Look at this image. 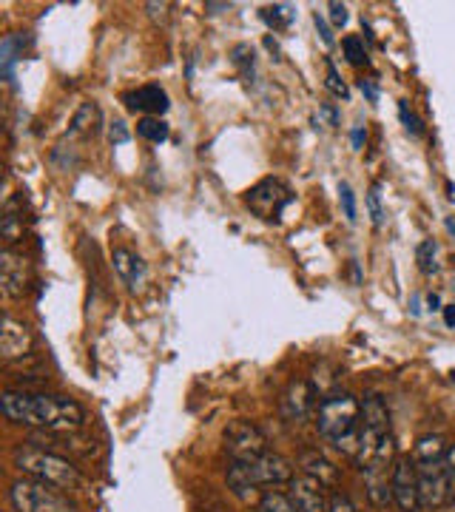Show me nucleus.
<instances>
[{
    "label": "nucleus",
    "mask_w": 455,
    "mask_h": 512,
    "mask_svg": "<svg viewBox=\"0 0 455 512\" xmlns=\"http://www.w3.org/2000/svg\"><path fill=\"white\" fill-rule=\"evenodd\" d=\"M291 200V191L282 183H276V180H262V183L248 191V208L254 211L256 217H262V220L268 222L279 220L282 211L291 205Z\"/></svg>",
    "instance_id": "0eeeda50"
},
{
    "label": "nucleus",
    "mask_w": 455,
    "mask_h": 512,
    "mask_svg": "<svg viewBox=\"0 0 455 512\" xmlns=\"http://www.w3.org/2000/svg\"><path fill=\"white\" fill-rule=\"evenodd\" d=\"M364 140H367V131H364V126L353 128V148H362Z\"/></svg>",
    "instance_id": "c9c22d12"
},
{
    "label": "nucleus",
    "mask_w": 455,
    "mask_h": 512,
    "mask_svg": "<svg viewBox=\"0 0 455 512\" xmlns=\"http://www.w3.org/2000/svg\"><path fill=\"white\" fill-rule=\"evenodd\" d=\"M328 512H359V507H356V504L350 501V495L333 493V495H330Z\"/></svg>",
    "instance_id": "c85d7f7f"
},
{
    "label": "nucleus",
    "mask_w": 455,
    "mask_h": 512,
    "mask_svg": "<svg viewBox=\"0 0 455 512\" xmlns=\"http://www.w3.org/2000/svg\"><path fill=\"white\" fill-rule=\"evenodd\" d=\"M359 89H362V92L367 94L370 100H376V89L370 86V80H359Z\"/></svg>",
    "instance_id": "4c0bfd02"
},
{
    "label": "nucleus",
    "mask_w": 455,
    "mask_h": 512,
    "mask_svg": "<svg viewBox=\"0 0 455 512\" xmlns=\"http://www.w3.org/2000/svg\"><path fill=\"white\" fill-rule=\"evenodd\" d=\"M137 134L151 140V143H165L168 140V123L160 120V117H143L137 123Z\"/></svg>",
    "instance_id": "b1692460"
},
{
    "label": "nucleus",
    "mask_w": 455,
    "mask_h": 512,
    "mask_svg": "<svg viewBox=\"0 0 455 512\" xmlns=\"http://www.w3.org/2000/svg\"><path fill=\"white\" fill-rule=\"evenodd\" d=\"M393 501L401 512H416L421 507L419 501V473H416V461L399 458L393 464Z\"/></svg>",
    "instance_id": "9b49d317"
},
{
    "label": "nucleus",
    "mask_w": 455,
    "mask_h": 512,
    "mask_svg": "<svg viewBox=\"0 0 455 512\" xmlns=\"http://www.w3.org/2000/svg\"><path fill=\"white\" fill-rule=\"evenodd\" d=\"M293 464L279 453H265L254 461H234L228 467V490L245 504H259L262 487L291 484Z\"/></svg>",
    "instance_id": "7ed1b4c3"
},
{
    "label": "nucleus",
    "mask_w": 455,
    "mask_h": 512,
    "mask_svg": "<svg viewBox=\"0 0 455 512\" xmlns=\"http://www.w3.org/2000/svg\"><path fill=\"white\" fill-rule=\"evenodd\" d=\"M316 430L339 453L356 456L362 436V404L353 393H330L316 410Z\"/></svg>",
    "instance_id": "f03ea898"
},
{
    "label": "nucleus",
    "mask_w": 455,
    "mask_h": 512,
    "mask_svg": "<svg viewBox=\"0 0 455 512\" xmlns=\"http://www.w3.org/2000/svg\"><path fill=\"white\" fill-rule=\"evenodd\" d=\"M453 382H455V370H453Z\"/></svg>",
    "instance_id": "a19ab883"
},
{
    "label": "nucleus",
    "mask_w": 455,
    "mask_h": 512,
    "mask_svg": "<svg viewBox=\"0 0 455 512\" xmlns=\"http://www.w3.org/2000/svg\"><path fill=\"white\" fill-rule=\"evenodd\" d=\"M339 194H342V205H345V217L350 222L356 220V200H353V188L347 183L339 185Z\"/></svg>",
    "instance_id": "7c9ffc66"
},
{
    "label": "nucleus",
    "mask_w": 455,
    "mask_h": 512,
    "mask_svg": "<svg viewBox=\"0 0 455 512\" xmlns=\"http://www.w3.org/2000/svg\"><path fill=\"white\" fill-rule=\"evenodd\" d=\"M109 137H111V143L117 146V143H128V137H131V134H128L126 123H123V120H117V123H111Z\"/></svg>",
    "instance_id": "473e14b6"
},
{
    "label": "nucleus",
    "mask_w": 455,
    "mask_h": 512,
    "mask_svg": "<svg viewBox=\"0 0 455 512\" xmlns=\"http://www.w3.org/2000/svg\"><path fill=\"white\" fill-rule=\"evenodd\" d=\"M436 251H438V245L433 242V239H424L419 248H416V262H419L421 274L430 276V274H436V271H438Z\"/></svg>",
    "instance_id": "393cba45"
},
{
    "label": "nucleus",
    "mask_w": 455,
    "mask_h": 512,
    "mask_svg": "<svg viewBox=\"0 0 455 512\" xmlns=\"http://www.w3.org/2000/svg\"><path fill=\"white\" fill-rule=\"evenodd\" d=\"M345 55L353 66H364L367 63V52H364V43L359 37H345Z\"/></svg>",
    "instance_id": "a878e982"
},
{
    "label": "nucleus",
    "mask_w": 455,
    "mask_h": 512,
    "mask_svg": "<svg viewBox=\"0 0 455 512\" xmlns=\"http://www.w3.org/2000/svg\"><path fill=\"white\" fill-rule=\"evenodd\" d=\"M35 350V333L29 330V325H23L12 316H3L0 322V359L3 362H18L32 356Z\"/></svg>",
    "instance_id": "9d476101"
},
{
    "label": "nucleus",
    "mask_w": 455,
    "mask_h": 512,
    "mask_svg": "<svg viewBox=\"0 0 455 512\" xmlns=\"http://www.w3.org/2000/svg\"><path fill=\"white\" fill-rule=\"evenodd\" d=\"M427 302H430V308H433V311H438V296H436V293H433V296H430Z\"/></svg>",
    "instance_id": "58836bf2"
},
{
    "label": "nucleus",
    "mask_w": 455,
    "mask_h": 512,
    "mask_svg": "<svg viewBox=\"0 0 455 512\" xmlns=\"http://www.w3.org/2000/svg\"><path fill=\"white\" fill-rule=\"evenodd\" d=\"M313 410V390L308 382H291L288 390L279 399V413L282 419H288L291 424L308 419V413Z\"/></svg>",
    "instance_id": "ddd939ff"
},
{
    "label": "nucleus",
    "mask_w": 455,
    "mask_h": 512,
    "mask_svg": "<svg viewBox=\"0 0 455 512\" xmlns=\"http://www.w3.org/2000/svg\"><path fill=\"white\" fill-rule=\"evenodd\" d=\"M447 444L441 436H424V439L416 441V450H413V461L416 464H430V461H444L447 456Z\"/></svg>",
    "instance_id": "aec40b11"
},
{
    "label": "nucleus",
    "mask_w": 455,
    "mask_h": 512,
    "mask_svg": "<svg viewBox=\"0 0 455 512\" xmlns=\"http://www.w3.org/2000/svg\"><path fill=\"white\" fill-rule=\"evenodd\" d=\"M299 467H302L305 476L316 478V481L325 484L328 490H336V487H339V467H336L333 461H328L322 453H316V450L302 453V456H299Z\"/></svg>",
    "instance_id": "2eb2a0df"
},
{
    "label": "nucleus",
    "mask_w": 455,
    "mask_h": 512,
    "mask_svg": "<svg viewBox=\"0 0 455 512\" xmlns=\"http://www.w3.org/2000/svg\"><path fill=\"white\" fill-rule=\"evenodd\" d=\"M444 473H447V481H450V490L455 495V444H450V450H447V456H444ZM450 495V498H453Z\"/></svg>",
    "instance_id": "2f4dec72"
},
{
    "label": "nucleus",
    "mask_w": 455,
    "mask_h": 512,
    "mask_svg": "<svg viewBox=\"0 0 455 512\" xmlns=\"http://www.w3.org/2000/svg\"><path fill=\"white\" fill-rule=\"evenodd\" d=\"M419 473V501L424 510H436L450 501V481L444 473V461H430V464H416Z\"/></svg>",
    "instance_id": "6e6552de"
},
{
    "label": "nucleus",
    "mask_w": 455,
    "mask_h": 512,
    "mask_svg": "<svg viewBox=\"0 0 455 512\" xmlns=\"http://www.w3.org/2000/svg\"><path fill=\"white\" fill-rule=\"evenodd\" d=\"M23 234H26V217H23V208L18 202H9L3 217H0V237L6 242V248L23 242Z\"/></svg>",
    "instance_id": "6ab92c4d"
},
{
    "label": "nucleus",
    "mask_w": 455,
    "mask_h": 512,
    "mask_svg": "<svg viewBox=\"0 0 455 512\" xmlns=\"http://www.w3.org/2000/svg\"><path fill=\"white\" fill-rule=\"evenodd\" d=\"M362 433L373 436V439H384L390 436V413L387 404L379 396H367L362 404Z\"/></svg>",
    "instance_id": "4468645a"
},
{
    "label": "nucleus",
    "mask_w": 455,
    "mask_h": 512,
    "mask_svg": "<svg viewBox=\"0 0 455 512\" xmlns=\"http://www.w3.org/2000/svg\"><path fill=\"white\" fill-rule=\"evenodd\" d=\"M313 23H316V29H319V35H322V40H325V43H328V46H333V35H330L328 23H325V18H322V15H319V12H316V15H313Z\"/></svg>",
    "instance_id": "f704fd0d"
},
{
    "label": "nucleus",
    "mask_w": 455,
    "mask_h": 512,
    "mask_svg": "<svg viewBox=\"0 0 455 512\" xmlns=\"http://www.w3.org/2000/svg\"><path fill=\"white\" fill-rule=\"evenodd\" d=\"M450 507H453V512H455V495H453V498H450Z\"/></svg>",
    "instance_id": "ea45409f"
},
{
    "label": "nucleus",
    "mask_w": 455,
    "mask_h": 512,
    "mask_svg": "<svg viewBox=\"0 0 455 512\" xmlns=\"http://www.w3.org/2000/svg\"><path fill=\"white\" fill-rule=\"evenodd\" d=\"M256 507H259V512H299L291 495L279 493V490H265Z\"/></svg>",
    "instance_id": "4be33fe9"
},
{
    "label": "nucleus",
    "mask_w": 455,
    "mask_h": 512,
    "mask_svg": "<svg viewBox=\"0 0 455 512\" xmlns=\"http://www.w3.org/2000/svg\"><path fill=\"white\" fill-rule=\"evenodd\" d=\"M444 311V322H447V328H455V305H447V308H441Z\"/></svg>",
    "instance_id": "e433bc0d"
},
{
    "label": "nucleus",
    "mask_w": 455,
    "mask_h": 512,
    "mask_svg": "<svg viewBox=\"0 0 455 512\" xmlns=\"http://www.w3.org/2000/svg\"><path fill=\"white\" fill-rule=\"evenodd\" d=\"M364 478H367V495L376 507H387L393 501V470H384V467H376V470H364Z\"/></svg>",
    "instance_id": "f3484780"
},
{
    "label": "nucleus",
    "mask_w": 455,
    "mask_h": 512,
    "mask_svg": "<svg viewBox=\"0 0 455 512\" xmlns=\"http://www.w3.org/2000/svg\"><path fill=\"white\" fill-rule=\"evenodd\" d=\"M367 208H370V217H373V225H376V228H382L384 211H382V200H379V188H373V191L367 194Z\"/></svg>",
    "instance_id": "cd10ccee"
},
{
    "label": "nucleus",
    "mask_w": 455,
    "mask_h": 512,
    "mask_svg": "<svg viewBox=\"0 0 455 512\" xmlns=\"http://www.w3.org/2000/svg\"><path fill=\"white\" fill-rule=\"evenodd\" d=\"M225 450L234 461H254V458L268 453V439L265 433L251 424V421H231L225 427Z\"/></svg>",
    "instance_id": "423d86ee"
},
{
    "label": "nucleus",
    "mask_w": 455,
    "mask_h": 512,
    "mask_svg": "<svg viewBox=\"0 0 455 512\" xmlns=\"http://www.w3.org/2000/svg\"><path fill=\"white\" fill-rule=\"evenodd\" d=\"M399 114H401V123H404V128L413 134V137H421V123H419V117L413 114V111L407 109V103H401L399 106Z\"/></svg>",
    "instance_id": "c756f323"
},
{
    "label": "nucleus",
    "mask_w": 455,
    "mask_h": 512,
    "mask_svg": "<svg viewBox=\"0 0 455 512\" xmlns=\"http://www.w3.org/2000/svg\"><path fill=\"white\" fill-rule=\"evenodd\" d=\"M9 504L15 512H77L69 495L35 478H20L9 487Z\"/></svg>",
    "instance_id": "39448f33"
},
{
    "label": "nucleus",
    "mask_w": 455,
    "mask_h": 512,
    "mask_svg": "<svg viewBox=\"0 0 455 512\" xmlns=\"http://www.w3.org/2000/svg\"><path fill=\"white\" fill-rule=\"evenodd\" d=\"M296 18V12H293V6L288 3H276V6H268V9H262V20L271 26V29H288Z\"/></svg>",
    "instance_id": "5701e85b"
},
{
    "label": "nucleus",
    "mask_w": 455,
    "mask_h": 512,
    "mask_svg": "<svg viewBox=\"0 0 455 512\" xmlns=\"http://www.w3.org/2000/svg\"><path fill=\"white\" fill-rule=\"evenodd\" d=\"M330 20L336 23V26H345L347 23V6L345 3H330Z\"/></svg>",
    "instance_id": "72a5a7b5"
},
{
    "label": "nucleus",
    "mask_w": 455,
    "mask_h": 512,
    "mask_svg": "<svg viewBox=\"0 0 455 512\" xmlns=\"http://www.w3.org/2000/svg\"><path fill=\"white\" fill-rule=\"evenodd\" d=\"M126 100V106L131 111H146V114H154V117H160L168 111V94L160 89V86H143V89H137V92H131L123 97Z\"/></svg>",
    "instance_id": "dca6fc26"
},
{
    "label": "nucleus",
    "mask_w": 455,
    "mask_h": 512,
    "mask_svg": "<svg viewBox=\"0 0 455 512\" xmlns=\"http://www.w3.org/2000/svg\"><path fill=\"white\" fill-rule=\"evenodd\" d=\"M288 487H291L288 495L293 498V504L299 507V512H328L330 507L328 487H325V484H319L316 478L299 473V476L291 478V484H288Z\"/></svg>",
    "instance_id": "f8f14e48"
},
{
    "label": "nucleus",
    "mask_w": 455,
    "mask_h": 512,
    "mask_svg": "<svg viewBox=\"0 0 455 512\" xmlns=\"http://www.w3.org/2000/svg\"><path fill=\"white\" fill-rule=\"evenodd\" d=\"M111 262H114V271L123 276L131 288H137V285L143 282L146 265H143V259L137 254H131L126 248H114V251H111Z\"/></svg>",
    "instance_id": "a211bd4d"
},
{
    "label": "nucleus",
    "mask_w": 455,
    "mask_h": 512,
    "mask_svg": "<svg viewBox=\"0 0 455 512\" xmlns=\"http://www.w3.org/2000/svg\"><path fill=\"white\" fill-rule=\"evenodd\" d=\"M328 89L336 94V97H342V100H347V97H350V92H347V86H345V80L339 77L336 66H333L330 60H328Z\"/></svg>",
    "instance_id": "bb28decb"
},
{
    "label": "nucleus",
    "mask_w": 455,
    "mask_h": 512,
    "mask_svg": "<svg viewBox=\"0 0 455 512\" xmlns=\"http://www.w3.org/2000/svg\"><path fill=\"white\" fill-rule=\"evenodd\" d=\"M29 282H32L29 259L18 254L15 248H3L0 251V288H3V293L9 299H20L29 291Z\"/></svg>",
    "instance_id": "1a4fd4ad"
},
{
    "label": "nucleus",
    "mask_w": 455,
    "mask_h": 512,
    "mask_svg": "<svg viewBox=\"0 0 455 512\" xmlns=\"http://www.w3.org/2000/svg\"><path fill=\"white\" fill-rule=\"evenodd\" d=\"M3 416L23 427H40L46 433H72L86 424V410L66 396H46V393H26V390H6L0 396Z\"/></svg>",
    "instance_id": "f257e3e1"
},
{
    "label": "nucleus",
    "mask_w": 455,
    "mask_h": 512,
    "mask_svg": "<svg viewBox=\"0 0 455 512\" xmlns=\"http://www.w3.org/2000/svg\"><path fill=\"white\" fill-rule=\"evenodd\" d=\"M100 126V109L94 103H83L80 111L74 114L72 120V134H83V137H94Z\"/></svg>",
    "instance_id": "412c9836"
},
{
    "label": "nucleus",
    "mask_w": 455,
    "mask_h": 512,
    "mask_svg": "<svg viewBox=\"0 0 455 512\" xmlns=\"http://www.w3.org/2000/svg\"><path fill=\"white\" fill-rule=\"evenodd\" d=\"M12 461H15V467L23 476L43 481L49 487H57V490H80L83 487V476H80V470L74 467L69 458L49 453L43 447H35V444L15 447Z\"/></svg>",
    "instance_id": "20e7f679"
}]
</instances>
